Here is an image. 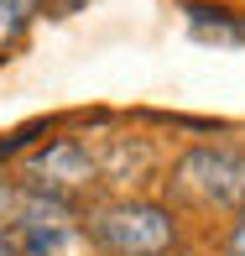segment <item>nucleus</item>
Masks as SVG:
<instances>
[{
    "label": "nucleus",
    "instance_id": "obj_4",
    "mask_svg": "<svg viewBox=\"0 0 245 256\" xmlns=\"http://www.w3.org/2000/svg\"><path fill=\"white\" fill-rule=\"evenodd\" d=\"M188 26L198 42H245V21L230 16L225 6H204V0H188Z\"/></svg>",
    "mask_w": 245,
    "mask_h": 256
},
{
    "label": "nucleus",
    "instance_id": "obj_8",
    "mask_svg": "<svg viewBox=\"0 0 245 256\" xmlns=\"http://www.w3.org/2000/svg\"><path fill=\"white\" fill-rule=\"evenodd\" d=\"M0 256H16V246H10V236H0Z\"/></svg>",
    "mask_w": 245,
    "mask_h": 256
},
{
    "label": "nucleus",
    "instance_id": "obj_1",
    "mask_svg": "<svg viewBox=\"0 0 245 256\" xmlns=\"http://www.w3.org/2000/svg\"><path fill=\"white\" fill-rule=\"evenodd\" d=\"M84 230L104 256H172L183 240L172 204L157 199H104L84 214Z\"/></svg>",
    "mask_w": 245,
    "mask_h": 256
},
{
    "label": "nucleus",
    "instance_id": "obj_6",
    "mask_svg": "<svg viewBox=\"0 0 245 256\" xmlns=\"http://www.w3.org/2000/svg\"><path fill=\"white\" fill-rule=\"evenodd\" d=\"M225 256H245V209L235 214V225H230V236H225Z\"/></svg>",
    "mask_w": 245,
    "mask_h": 256
},
{
    "label": "nucleus",
    "instance_id": "obj_5",
    "mask_svg": "<svg viewBox=\"0 0 245 256\" xmlns=\"http://www.w3.org/2000/svg\"><path fill=\"white\" fill-rule=\"evenodd\" d=\"M42 16V0H0V58L26 37V26Z\"/></svg>",
    "mask_w": 245,
    "mask_h": 256
},
{
    "label": "nucleus",
    "instance_id": "obj_2",
    "mask_svg": "<svg viewBox=\"0 0 245 256\" xmlns=\"http://www.w3.org/2000/svg\"><path fill=\"white\" fill-rule=\"evenodd\" d=\"M167 194L193 209H245V152L188 146L167 172Z\"/></svg>",
    "mask_w": 245,
    "mask_h": 256
},
{
    "label": "nucleus",
    "instance_id": "obj_3",
    "mask_svg": "<svg viewBox=\"0 0 245 256\" xmlns=\"http://www.w3.org/2000/svg\"><path fill=\"white\" fill-rule=\"evenodd\" d=\"M21 183L31 194H42V199L63 204V209H78L99 183V162L78 136H57V142H42L21 162Z\"/></svg>",
    "mask_w": 245,
    "mask_h": 256
},
{
    "label": "nucleus",
    "instance_id": "obj_7",
    "mask_svg": "<svg viewBox=\"0 0 245 256\" xmlns=\"http://www.w3.org/2000/svg\"><path fill=\"white\" fill-rule=\"evenodd\" d=\"M42 6H47V16H78V10H89V0H42Z\"/></svg>",
    "mask_w": 245,
    "mask_h": 256
}]
</instances>
